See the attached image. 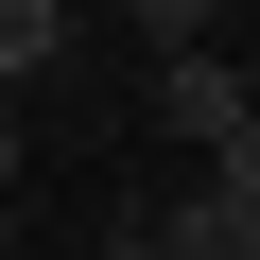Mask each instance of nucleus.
Instances as JSON below:
<instances>
[{"instance_id": "nucleus-2", "label": "nucleus", "mask_w": 260, "mask_h": 260, "mask_svg": "<svg viewBox=\"0 0 260 260\" xmlns=\"http://www.w3.org/2000/svg\"><path fill=\"white\" fill-rule=\"evenodd\" d=\"M156 260H260V208H225V191L191 174V191L156 208Z\"/></svg>"}, {"instance_id": "nucleus-1", "label": "nucleus", "mask_w": 260, "mask_h": 260, "mask_svg": "<svg viewBox=\"0 0 260 260\" xmlns=\"http://www.w3.org/2000/svg\"><path fill=\"white\" fill-rule=\"evenodd\" d=\"M156 121H174L191 156H225L243 121H260V104H243V52H156Z\"/></svg>"}, {"instance_id": "nucleus-3", "label": "nucleus", "mask_w": 260, "mask_h": 260, "mask_svg": "<svg viewBox=\"0 0 260 260\" xmlns=\"http://www.w3.org/2000/svg\"><path fill=\"white\" fill-rule=\"evenodd\" d=\"M52 52H70V0H0V87H35Z\"/></svg>"}, {"instance_id": "nucleus-5", "label": "nucleus", "mask_w": 260, "mask_h": 260, "mask_svg": "<svg viewBox=\"0 0 260 260\" xmlns=\"http://www.w3.org/2000/svg\"><path fill=\"white\" fill-rule=\"evenodd\" d=\"M191 174H208L225 208H260V121H243V139H225V156H191Z\"/></svg>"}, {"instance_id": "nucleus-4", "label": "nucleus", "mask_w": 260, "mask_h": 260, "mask_svg": "<svg viewBox=\"0 0 260 260\" xmlns=\"http://www.w3.org/2000/svg\"><path fill=\"white\" fill-rule=\"evenodd\" d=\"M121 18H139L156 52H208V35H225V0H121Z\"/></svg>"}, {"instance_id": "nucleus-8", "label": "nucleus", "mask_w": 260, "mask_h": 260, "mask_svg": "<svg viewBox=\"0 0 260 260\" xmlns=\"http://www.w3.org/2000/svg\"><path fill=\"white\" fill-rule=\"evenodd\" d=\"M243 104H260V52H243Z\"/></svg>"}, {"instance_id": "nucleus-7", "label": "nucleus", "mask_w": 260, "mask_h": 260, "mask_svg": "<svg viewBox=\"0 0 260 260\" xmlns=\"http://www.w3.org/2000/svg\"><path fill=\"white\" fill-rule=\"evenodd\" d=\"M0 260H18V191H0Z\"/></svg>"}, {"instance_id": "nucleus-6", "label": "nucleus", "mask_w": 260, "mask_h": 260, "mask_svg": "<svg viewBox=\"0 0 260 260\" xmlns=\"http://www.w3.org/2000/svg\"><path fill=\"white\" fill-rule=\"evenodd\" d=\"M87 260H156V225H104V243H87Z\"/></svg>"}]
</instances>
